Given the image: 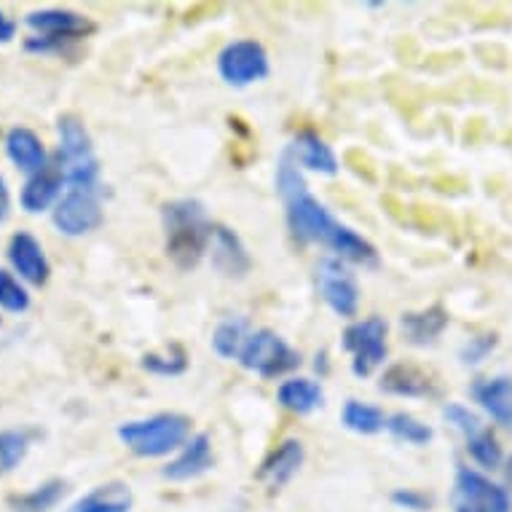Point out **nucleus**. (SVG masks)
<instances>
[{
  "label": "nucleus",
  "mask_w": 512,
  "mask_h": 512,
  "mask_svg": "<svg viewBox=\"0 0 512 512\" xmlns=\"http://www.w3.org/2000/svg\"><path fill=\"white\" fill-rule=\"evenodd\" d=\"M277 400L285 411L306 416V413L317 411L319 405H322L325 392H322V387L314 378H287V381L279 384Z\"/></svg>",
  "instance_id": "5701e85b"
},
{
  "label": "nucleus",
  "mask_w": 512,
  "mask_h": 512,
  "mask_svg": "<svg viewBox=\"0 0 512 512\" xmlns=\"http://www.w3.org/2000/svg\"><path fill=\"white\" fill-rule=\"evenodd\" d=\"M285 156L293 164H301L303 169L319 172V175H338V169H341L333 148L311 129H303L293 137V143L287 145Z\"/></svg>",
  "instance_id": "a211bd4d"
},
{
  "label": "nucleus",
  "mask_w": 512,
  "mask_h": 512,
  "mask_svg": "<svg viewBox=\"0 0 512 512\" xmlns=\"http://www.w3.org/2000/svg\"><path fill=\"white\" fill-rule=\"evenodd\" d=\"M218 73L228 86H236V89L258 84L271 73L269 54L261 43L250 38L231 41L218 54Z\"/></svg>",
  "instance_id": "1a4fd4ad"
},
{
  "label": "nucleus",
  "mask_w": 512,
  "mask_h": 512,
  "mask_svg": "<svg viewBox=\"0 0 512 512\" xmlns=\"http://www.w3.org/2000/svg\"><path fill=\"white\" fill-rule=\"evenodd\" d=\"M443 419L451 424L454 429H459L464 437H472L475 432H480L483 429V424H480L478 413H472L467 405L462 403H448L443 408Z\"/></svg>",
  "instance_id": "2f4dec72"
},
{
  "label": "nucleus",
  "mask_w": 512,
  "mask_h": 512,
  "mask_svg": "<svg viewBox=\"0 0 512 512\" xmlns=\"http://www.w3.org/2000/svg\"><path fill=\"white\" fill-rule=\"evenodd\" d=\"M247 319L228 317L220 322L215 333H212V352L218 354L220 360H239L244 341H247Z\"/></svg>",
  "instance_id": "a878e982"
},
{
  "label": "nucleus",
  "mask_w": 512,
  "mask_h": 512,
  "mask_svg": "<svg viewBox=\"0 0 512 512\" xmlns=\"http://www.w3.org/2000/svg\"><path fill=\"white\" fill-rule=\"evenodd\" d=\"M161 226H164V250L177 269H196L210 252L215 223H210L199 199H175L164 204Z\"/></svg>",
  "instance_id": "f03ea898"
},
{
  "label": "nucleus",
  "mask_w": 512,
  "mask_h": 512,
  "mask_svg": "<svg viewBox=\"0 0 512 512\" xmlns=\"http://www.w3.org/2000/svg\"><path fill=\"white\" fill-rule=\"evenodd\" d=\"M392 504L403 507V510L413 512H427L432 507V499L427 494H421L416 488H395L392 491Z\"/></svg>",
  "instance_id": "72a5a7b5"
},
{
  "label": "nucleus",
  "mask_w": 512,
  "mask_h": 512,
  "mask_svg": "<svg viewBox=\"0 0 512 512\" xmlns=\"http://www.w3.org/2000/svg\"><path fill=\"white\" fill-rule=\"evenodd\" d=\"M378 387H381V392L395 397H429L435 392V384H432V376L427 370L408 365V362H397V365L384 370Z\"/></svg>",
  "instance_id": "412c9836"
},
{
  "label": "nucleus",
  "mask_w": 512,
  "mask_h": 512,
  "mask_svg": "<svg viewBox=\"0 0 512 512\" xmlns=\"http://www.w3.org/2000/svg\"><path fill=\"white\" fill-rule=\"evenodd\" d=\"M317 290L322 301L338 317H354L360 309V285L354 279L349 263L338 261L336 255H325L317 263Z\"/></svg>",
  "instance_id": "9b49d317"
},
{
  "label": "nucleus",
  "mask_w": 512,
  "mask_h": 512,
  "mask_svg": "<svg viewBox=\"0 0 512 512\" xmlns=\"http://www.w3.org/2000/svg\"><path fill=\"white\" fill-rule=\"evenodd\" d=\"M239 365L261 378H279L301 365V354L269 328L252 330L239 352Z\"/></svg>",
  "instance_id": "423d86ee"
},
{
  "label": "nucleus",
  "mask_w": 512,
  "mask_h": 512,
  "mask_svg": "<svg viewBox=\"0 0 512 512\" xmlns=\"http://www.w3.org/2000/svg\"><path fill=\"white\" fill-rule=\"evenodd\" d=\"M448 322H451V317H448V311L443 306H427L421 311H405L400 317V330H403L408 344L429 346L443 336Z\"/></svg>",
  "instance_id": "6ab92c4d"
},
{
  "label": "nucleus",
  "mask_w": 512,
  "mask_h": 512,
  "mask_svg": "<svg viewBox=\"0 0 512 512\" xmlns=\"http://www.w3.org/2000/svg\"><path fill=\"white\" fill-rule=\"evenodd\" d=\"M188 437H191V419L183 413H156L118 427V440L140 459H159L180 451L188 443Z\"/></svg>",
  "instance_id": "20e7f679"
},
{
  "label": "nucleus",
  "mask_w": 512,
  "mask_h": 512,
  "mask_svg": "<svg viewBox=\"0 0 512 512\" xmlns=\"http://www.w3.org/2000/svg\"><path fill=\"white\" fill-rule=\"evenodd\" d=\"M3 151H6V159L27 177L49 167V153L43 148L41 137L27 126H11L3 137Z\"/></svg>",
  "instance_id": "dca6fc26"
},
{
  "label": "nucleus",
  "mask_w": 512,
  "mask_h": 512,
  "mask_svg": "<svg viewBox=\"0 0 512 512\" xmlns=\"http://www.w3.org/2000/svg\"><path fill=\"white\" fill-rule=\"evenodd\" d=\"M62 194H65V177H62L57 164H49L38 175L27 177L22 191H19V204L30 215H38V212L54 210Z\"/></svg>",
  "instance_id": "f3484780"
},
{
  "label": "nucleus",
  "mask_w": 512,
  "mask_h": 512,
  "mask_svg": "<svg viewBox=\"0 0 512 512\" xmlns=\"http://www.w3.org/2000/svg\"><path fill=\"white\" fill-rule=\"evenodd\" d=\"M451 507L454 512H510V491L496 486L486 475L462 467L456 472Z\"/></svg>",
  "instance_id": "9d476101"
},
{
  "label": "nucleus",
  "mask_w": 512,
  "mask_h": 512,
  "mask_svg": "<svg viewBox=\"0 0 512 512\" xmlns=\"http://www.w3.org/2000/svg\"><path fill=\"white\" fill-rule=\"evenodd\" d=\"M210 258L215 271L226 279H244L252 269L250 252L239 239V234L228 226H215V231H212Z\"/></svg>",
  "instance_id": "ddd939ff"
},
{
  "label": "nucleus",
  "mask_w": 512,
  "mask_h": 512,
  "mask_svg": "<svg viewBox=\"0 0 512 512\" xmlns=\"http://www.w3.org/2000/svg\"><path fill=\"white\" fill-rule=\"evenodd\" d=\"M140 368L153 373V376H180V373H185V368H188V354H185V349L180 344H169L167 349L143 354Z\"/></svg>",
  "instance_id": "cd10ccee"
},
{
  "label": "nucleus",
  "mask_w": 512,
  "mask_h": 512,
  "mask_svg": "<svg viewBox=\"0 0 512 512\" xmlns=\"http://www.w3.org/2000/svg\"><path fill=\"white\" fill-rule=\"evenodd\" d=\"M105 220L102 212V191H84V188H65V194L51 210V223L59 234L86 236L97 231Z\"/></svg>",
  "instance_id": "6e6552de"
},
{
  "label": "nucleus",
  "mask_w": 512,
  "mask_h": 512,
  "mask_svg": "<svg viewBox=\"0 0 512 512\" xmlns=\"http://www.w3.org/2000/svg\"><path fill=\"white\" fill-rule=\"evenodd\" d=\"M341 424L357 435H378L381 429H387V413L376 405L346 400V405L341 408Z\"/></svg>",
  "instance_id": "393cba45"
},
{
  "label": "nucleus",
  "mask_w": 512,
  "mask_h": 512,
  "mask_svg": "<svg viewBox=\"0 0 512 512\" xmlns=\"http://www.w3.org/2000/svg\"><path fill=\"white\" fill-rule=\"evenodd\" d=\"M472 395H475L480 408H483L491 419L499 421L502 427L512 429V378H480L478 384L472 387Z\"/></svg>",
  "instance_id": "aec40b11"
},
{
  "label": "nucleus",
  "mask_w": 512,
  "mask_h": 512,
  "mask_svg": "<svg viewBox=\"0 0 512 512\" xmlns=\"http://www.w3.org/2000/svg\"><path fill=\"white\" fill-rule=\"evenodd\" d=\"M0 325H3V319H0Z\"/></svg>",
  "instance_id": "4c0bfd02"
},
{
  "label": "nucleus",
  "mask_w": 512,
  "mask_h": 512,
  "mask_svg": "<svg viewBox=\"0 0 512 512\" xmlns=\"http://www.w3.org/2000/svg\"><path fill=\"white\" fill-rule=\"evenodd\" d=\"M30 293L9 269H0V309L9 314H25L30 309Z\"/></svg>",
  "instance_id": "7c9ffc66"
},
{
  "label": "nucleus",
  "mask_w": 512,
  "mask_h": 512,
  "mask_svg": "<svg viewBox=\"0 0 512 512\" xmlns=\"http://www.w3.org/2000/svg\"><path fill=\"white\" fill-rule=\"evenodd\" d=\"M303 459H306V448H303L301 440L287 437L266 456V462L258 470V480L266 483L269 491H282L298 475V470L303 467Z\"/></svg>",
  "instance_id": "2eb2a0df"
},
{
  "label": "nucleus",
  "mask_w": 512,
  "mask_h": 512,
  "mask_svg": "<svg viewBox=\"0 0 512 512\" xmlns=\"http://www.w3.org/2000/svg\"><path fill=\"white\" fill-rule=\"evenodd\" d=\"M6 258H9L14 274H19V279L27 285L43 287L49 282L51 263L43 252V244L30 231H17L11 236Z\"/></svg>",
  "instance_id": "f8f14e48"
},
{
  "label": "nucleus",
  "mask_w": 512,
  "mask_h": 512,
  "mask_svg": "<svg viewBox=\"0 0 512 512\" xmlns=\"http://www.w3.org/2000/svg\"><path fill=\"white\" fill-rule=\"evenodd\" d=\"M387 432L397 440H403V443H411V445H429L432 443V427L424 424L421 419H416L413 413H405V411H397L392 416H387Z\"/></svg>",
  "instance_id": "c85d7f7f"
},
{
  "label": "nucleus",
  "mask_w": 512,
  "mask_h": 512,
  "mask_svg": "<svg viewBox=\"0 0 512 512\" xmlns=\"http://www.w3.org/2000/svg\"><path fill=\"white\" fill-rule=\"evenodd\" d=\"M387 322L381 317H365L352 322L344 330V349L352 354V373L368 378L376 373L378 365L387 360Z\"/></svg>",
  "instance_id": "0eeeda50"
},
{
  "label": "nucleus",
  "mask_w": 512,
  "mask_h": 512,
  "mask_svg": "<svg viewBox=\"0 0 512 512\" xmlns=\"http://www.w3.org/2000/svg\"><path fill=\"white\" fill-rule=\"evenodd\" d=\"M57 167L65 177V188H84V191H102L100 159L94 153L92 137L86 132L81 118L59 116L57 121Z\"/></svg>",
  "instance_id": "7ed1b4c3"
},
{
  "label": "nucleus",
  "mask_w": 512,
  "mask_h": 512,
  "mask_svg": "<svg viewBox=\"0 0 512 512\" xmlns=\"http://www.w3.org/2000/svg\"><path fill=\"white\" fill-rule=\"evenodd\" d=\"M14 38H17V22L6 17L3 9H0V46H6V43H11Z\"/></svg>",
  "instance_id": "f704fd0d"
},
{
  "label": "nucleus",
  "mask_w": 512,
  "mask_h": 512,
  "mask_svg": "<svg viewBox=\"0 0 512 512\" xmlns=\"http://www.w3.org/2000/svg\"><path fill=\"white\" fill-rule=\"evenodd\" d=\"M25 25L33 30V38L25 41V51L30 54H57L65 49V43L81 41L94 33L92 19L70 9H41L30 11Z\"/></svg>",
  "instance_id": "39448f33"
},
{
  "label": "nucleus",
  "mask_w": 512,
  "mask_h": 512,
  "mask_svg": "<svg viewBox=\"0 0 512 512\" xmlns=\"http://www.w3.org/2000/svg\"><path fill=\"white\" fill-rule=\"evenodd\" d=\"M467 451L480 467H486V470H496V467H502L504 454H502V445L496 440V435L491 429H480L472 437H467Z\"/></svg>",
  "instance_id": "c756f323"
},
{
  "label": "nucleus",
  "mask_w": 512,
  "mask_h": 512,
  "mask_svg": "<svg viewBox=\"0 0 512 512\" xmlns=\"http://www.w3.org/2000/svg\"><path fill=\"white\" fill-rule=\"evenodd\" d=\"M277 194L285 204L287 226H290L295 239L309 244H325L328 250H336L349 226L338 223L330 215L328 207L311 194L298 164H293L287 156L279 161L277 167Z\"/></svg>",
  "instance_id": "f257e3e1"
},
{
  "label": "nucleus",
  "mask_w": 512,
  "mask_h": 512,
  "mask_svg": "<svg viewBox=\"0 0 512 512\" xmlns=\"http://www.w3.org/2000/svg\"><path fill=\"white\" fill-rule=\"evenodd\" d=\"M212 464H215V456H212L210 435L199 432L188 437V443L177 451V456L161 470V475L172 483H185V480L202 478L204 472L212 470Z\"/></svg>",
  "instance_id": "4468645a"
},
{
  "label": "nucleus",
  "mask_w": 512,
  "mask_h": 512,
  "mask_svg": "<svg viewBox=\"0 0 512 512\" xmlns=\"http://www.w3.org/2000/svg\"><path fill=\"white\" fill-rule=\"evenodd\" d=\"M11 215V191L6 185V177L0 175V223H6Z\"/></svg>",
  "instance_id": "c9c22d12"
},
{
  "label": "nucleus",
  "mask_w": 512,
  "mask_h": 512,
  "mask_svg": "<svg viewBox=\"0 0 512 512\" xmlns=\"http://www.w3.org/2000/svg\"><path fill=\"white\" fill-rule=\"evenodd\" d=\"M496 344H499V336H496V333H480V336H472L470 341L462 346L459 360H462L464 365H480V362L486 360L488 354L494 352Z\"/></svg>",
  "instance_id": "473e14b6"
},
{
  "label": "nucleus",
  "mask_w": 512,
  "mask_h": 512,
  "mask_svg": "<svg viewBox=\"0 0 512 512\" xmlns=\"http://www.w3.org/2000/svg\"><path fill=\"white\" fill-rule=\"evenodd\" d=\"M30 445H33L30 429H0V478L25 462Z\"/></svg>",
  "instance_id": "bb28decb"
},
{
  "label": "nucleus",
  "mask_w": 512,
  "mask_h": 512,
  "mask_svg": "<svg viewBox=\"0 0 512 512\" xmlns=\"http://www.w3.org/2000/svg\"><path fill=\"white\" fill-rule=\"evenodd\" d=\"M504 483H507V488L512 491V456L504 462Z\"/></svg>",
  "instance_id": "e433bc0d"
},
{
  "label": "nucleus",
  "mask_w": 512,
  "mask_h": 512,
  "mask_svg": "<svg viewBox=\"0 0 512 512\" xmlns=\"http://www.w3.org/2000/svg\"><path fill=\"white\" fill-rule=\"evenodd\" d=\"M135 504L132 488L113 480V483H102L86 496H81L68 512H129Z\"/></svg>",
  "instance_id": "4be33fe9"
},
{
  "label": "nucleus",
  "mask_w": 512,
  "mask_h": 512,
  "mask_svg": "<svg viewBox=\"0 0 512 512\" xmlns=\"http://www.w3.org/2000/svg\"><path fill=\"white\" fill-rule=\"evenodd\" d=\"M65 494H68V483L62 478H51L25 494L9 496V507L11 512H49L62 502Z\"/></svg>",
  "instance_id": "b1692460"
}]
</instances>
